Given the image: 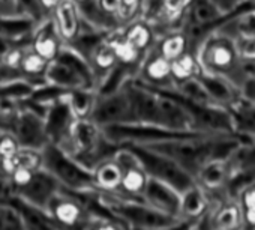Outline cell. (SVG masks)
Returning <instances> with one entry per match:
<instances>
[{
  "label": "cell",
  "instance_id": "cell-1",
  "mask_svg": "<svg viewBox=\"0 0 255 230\" xmlns=\"http://www.w3.org/2000/svg\"><path fill=\"white\" fill-rule=\"evenodd\" d=\"M87 196L104 214L119 221L126 230H177L191 224L179 217L164 214L149 206L141 199L101 191H95Z\"/></svg>",
  "mask_w": 255,
  "mask_h": 230
},
{
  "label": "cell",
  "instance_id": "cell-2",
  "mask_svg": "<svg viewBox=\"0 0 255 230\" xmlns=\"http://www.w3.org/2000/svg\"><path fill=\"white\" fill-rule=\"evenodd\" d=\"M201 72L215 74L228 78L237 87L243 80L242 74V57L236 41L216 30L210 33L195 51Z\"/></svg>",
  "mask_w": 255,
  "mask_h": 230
},
{
  "label": "cell",
  "instance_id": "cell-3",
  "mask_svg": "<svg viewBox=\"0 0 255 230\" xmlns=\"http://www.w3.org/2000/svg\"><path fill=\"white\" fill-rule=\"evenodd\" d=\"M41 169L45 170L62 187V190L78 196H87L96 191L92 172L57 146L48 143L41 151Z\"/></svg>",
  "mask_w": 255,
  "mask_h": 230
},
{
  "label": "cell",
  "instance_id": "cell-4",
  "mask_svg": "<svg viewBox=\"0 0 255 230\" xmlns=\"http://www.w3.org/2000/svg\"><path fill=\"white\" fill-rule=\"evenodd\" d=\"M45 83L62 90H95L96 80L90 65L69 47L62 48L60 54L48 63Z\"/></svg>",
  "mask_w": 255,
  "mask_h": 230
},
{
  "label": "cell",
  "instance_id": "cell-5",
  "mask_svg": "<svg viewBox=\"0 0 255 230\" xmlns=\"http://www.w3.org/2000/svg\"><path fill=\"white\" fill-rule=\"evenodd\" d=\"M128 149L132 152V155L137 158V161L149 178L171 187L179 194L195 185V179L188 175L180 166H177L173 160L141 146H129Z\"/></svg>",
  "mask_w": 255,
  "mask_h": 230
},
{
  "label": "cell",
  "instance_id": "cell-6",
  "mask_svg": "<svg viewBox=\"0 0 255 230\" xmlns=\"http://www.w3.org/2000/svg\"><path fill=\"white\" fill-rule=\"evenodd\" d=\"M89 119L101 130L114 125L135 124L134 105L126 89V83L116 92L98 95Z\"/></svg>",
  "mask_w": 255,
  "mask_h": 230
},
{
  "label": "cell",
  "instance_id": "cell-7",
  "mask_svg": "<svg viewBox=\"0 0 255 230\" xmlns=\"http://www.w3.org/2000/svg\"><path fill=\"white\" fill-rule=\"evenodd\" d=\"M62 190V187L42 169L35 172L33 179L23 188L14 191L9 199H15L20 203L47 214L48 203Z\"/></svg>",
  "mask_w": 255,
  "mask_h": 230
},
{
  "label": "cell",
  "instance_id": "cell-8",
  "mask_svg": "<svg viewBox=\"0 0 255 230\" xmlns=\"http://www.w3.org/2000/svg\"><path fill=\"white\" fill-rule=\"evenodd\" d=\"M75 119L77 118L74 116L72 110L69 108L65 96L50 104L44 116L48 143L65 151L69 145L71 130H72Z\"/></svg>",
  "mask_w": 255,
  "mask_h": 230
},
{
  "label": "cell",
  "instance_id": "cell-9",
  "mask_svg": "<svg viewBox=\"0 0 255 230\" xmlns=\"http://www.w3.org/2000/svg\"><path fill=\"white\" fill-rule=\"evenodd\" d=\"M114 160L122 167V181L117 194L140 199L146 188L149 176L128 148H119V151L114 154Z\"/></svg>",
  "mask_w": 255,
  "mask_h": 230
},
{
  "label": "cell",
  "instance_id": "cell-10",
  "mask_svg": "<svg viewBox=\"0 0 255 230\" xmlns=\"http://www.w3.org/2000/svg\"><path fill=\"white\" fill-rule=\"evenodd\" d=\"M135 81L158 90H173L174 81L171 77V62L164 59L152 48L140 63Z\"/></svg>",
  "mask_w": 255,
  "mask_h": 230
},
{
  "label": "cell",
  "instance_id": "cell-11",
  "mask_svg": "<svg viewBox=\"0 0 255 230\" xmlns=\"http://www.w3.org/2000/svg\"><path fill=\"white\" fill-rule=\"evenodd\" d=\"M50 20H51L59 38L62 39L63 45L72 44L83 29L81 11L75 3L69 2V0H65L63 3H60L50 14Z\"/></svg>",
  "mask_w": 255,
  "mask_h": 230
},
{
  "label": "cell",
  "instance_id": "cell-12",
  "mask_svg": "<svg viewBox=\"0 0 255 230\" xmlns=\"http://www.w3.org/2000/svg\"><path fill=\"white\" fill-rule=\"evenodd\" d=\"M144 203H147L149 206L168 214V215H174L179 217V209H180V194L173 190L171 187L149 178L146 188L140 197ZM180 218V217H179Z\"/></svg>",
  "mask_w": 255,
  "mask_h": 230
},
{
  "label": "cell",
  "instance_id": "cell-13",
  "mask_svg": "<svg viewBox=\"0 0 255 230\" xmlns=\"http://www.w3.org/2000/svg\"><path fill=\"white\" fill-rule=\"evenodd\" d=\"M207 224L210 230H242V208L233 199H222L215 202L210 212L207 214Z\"/></svg>",
  "mask_w": 255,
  "mask_h": 230
},
{
  "label": "cell",
  "instance_id": "cell-14",
  "mask_svg": "<svg viewBox=\"0 0 255 230\" xmlns=\"http://www.w3.org/2000/svg\"><path fill=\"white\" fill-rule=\"evenodd\" d=\"M38 24L27 15L0 17V39L11 45H27Z\"/></svg>",
  "mask_w": 255,
  "mask_h": 230
},
{
  "label": "cell",
  "instance_id": "cell-15",
  "mask_svg": "<svg viewBox=\"0 0 255 230\" xmlns=\"http://www.w3.org/2000/svg\"><path fill=\"white\" fill-rule=\"evenodd\" d=\"M29 47L36 54H39L42 59H45L48 63L53 62L60 54V51L63 48V42L59 38L50 17L36 26V29L30 38Z\"/></svg>",
  "mask_w": 255,
  "mask_h": 230
},
{
  "label": "cell",
  "instance_id": "cell-16",
  "mask_svg": "<svg viewBox=\"0 0 255 230\" xmlns=\"http://www.w3.org/2000/svg\"><path fill=\"white\" fill-rule=\"evenodd\" d=\"M198 80L204 86L212 102L218 107L228 110L240 98L239 87L225 77L207 74V72H200Z\"/></svg>",
  "mask_w": 255,
  "mask_h": 230
},
{
  "label": "cell",
  "instance_id": "cell-17",
  "mask_svg": "<svg viewBox=\"0 0 255 230\" xmlns=\"http://www.w3.org/2000/svg\"><path fill=\"white\" fill-rule=\"evenodd\" d=\"M213 203L209 194L200 188L197 184L180 194V209L179 217L191 224L201 221L212 209Z\"/></svg>",
  "mask_w": 255,
  "mask_h": 230
},
{
  "label": "cell",
  "instance_id": "cell-18",
  "mask_svg": "<svg viewBox=\"0 0 255 230\" xmlns=\"http://www.w3.org/2000/svg\"><path fill=\"white\" fill-rule=\"evenodd\" d=\"M122 38L129 44L134 50H137L141 56H146L155 45L158 35L150 26V23L144 18H137L132 23L126 24L119 30Z\"/></svg>",
  "mask_w": 255,
  "mask_h": 230
},
{
  "label": "cell",
  "instance_id": "cell-19",
  "mask_svg": "<svg viewBox=\"0 0 255 230\" xmlns=\"http://www.w3.org/2000/svg\"><path fill=\"white\" fill-rule=\"evenodd\" d=\"M228 113L234 134L248 142L255 140V104L239 98L228 108Z\"/></svg>",
  "mask_w": 255,
  "mask_h": 230
},
{
  "label": "cell",
  "instance_id": "cell-20",
  "mask_svg": "<svg viewBox=\"0 0 255 230\" xmlns=\"http://www.w3.org/2000/svg\"><path fill=\"white\" fill-rule=\"evenodd\" d=\"M93 185L96 191L101 193H119L120 181H122V167L113 158H108L92 170Z\"/></svg>",
  "mask_w": 255,
  "mask_h": 230
},
{
  "label": "cell",
  "instance_id": "cell-21",
  "mask_svg": "<svg viewBox=\"0 0 255 230\" xmlns=\"http://www.w3.org/2000/svg\"><path fill=\"white\" fill-rule=\"evenodd\" d=\"M153 48L158 54H161L168 62H173L180 56H183L185 53L191 51L188 38L182 29H176L158 36Z\"/></svg>",
  "mask_w": 255,
  "mask_h": 230
},
{
  "label": "cell",
  "instance_id": "cell-22",
  "mask_svg": "<svg viewBox=\"0 0 255 230\" xmlns=\"http://www.w3.org/2000/svg\"><path fill=\"white\" fill-rule=\"evenodd\" d=\"M48 68V62L42 59L39 54H36L29 45L24 48L18 71L26 83H29L33 87L45 84V72Z\"/></svg>",
  "mask_w": 255,
  "mask_h": 230
},
{
  "label": "cell",
  "instance_id": "cell-23",
  "mask_svg": "<svg viewBox=\"0 0 255 230\" xmlns=\"http://www.w3.org/2000/svg\"><path fill=\"white\" fill-rule=\"evenodd\" d=\"M173 93H176L179 98L185 99L186 102L195 104V105H215L210 99V96L207 95L204 86L201 84V81L198 80V77L195 78H189L180 83L174 84V89L171 90Z\"/></svg>",
  "mask_w": 255,
  "mask_h": 230
},
{
  "label": "cell",
  "instance_id": "cell-24",
  "mask_svg": "<svg viewBox=\"0 0 255 230\" xmlns=\"http://www.w3.org/2000/svg\"><path fill=\"white\" fill-rule=\"evenodd\" d=\"M65 99L77 119H89L93 108L96 92L95 90H71L65 95Z\"/></svg>",
  "mask_w": 255,
  "mask_h": 230
},
{
  "label": "cell",
  "instance_id": "cell-25",
  "mask_svg": "<svg viewBox=\"0 0 255 230\" xmlns=\"http://www.w3.org/2000/svg\"><path fill=\"white\" fill-rule=\"evenodd\" d=\"M200 72H201L200 63L197 60L195 53L192 51H188L179 59L171 62V77L174 84L189 78H195L200 75Z\"/></svg>",
  "mask_w": 255,
  "mask_h": 230
},
{
  "label": "cell",
  "instance_id": "cell-26",
  "mask_svg": "<svg viewBox=\"0 0 255 230\" xmlns=\"http://www.w3.org/2000/svg\"><path fill=\"white\" fill-rule=\"evenodd\" d=\"M86 230H126V229L110 215L101 212L89 223Z\"/></svg>",
  "mask_w": 255,
  "mask_h": 230
},
{
  "label": "cell",
  "instance_id": "cell-27",
  "mask_svg": "<svg viewBox=\"0 0 255 230\" xmlns=\"http://www.w3.org/2000/svg\"><path fill=\"white\" fill-rule=\"evenodd\" d=\"M20 151L18 142L11 134H2L0 136V160H9L17 155Z\"/></svg>",
  "mask_w": 255,
  "mask_h": 230
},
{
  "label": "cell",
  "instance_id": "cell-28",
  "mask_svg": "<svg viewBox=\"0 0 255 230\" xmlns=\"http://www.w3.org/2000/svg\"><path fill=\"white\" fill-rule=\"evenodd\" d=\"M209 2L213 3L224 15H231L233 12L242 9L249 0H209Z\"/></svg>",
  "mask_w": 255,
  "mask_h": 230
},
{
  "label": "cell",
  "instance_id": "cell-29",
  "mask_svg": "<svg viewBox=\"0 0 255 230\" xmlns=\"http://www.w3.org/2000/svg\"><path fill=\"white\" fill-rule=\"evenodd\" d=\"M236 202L239 203V206L242 208V211L246 209H255V182L245 187L239 196L236 197Z\"/></svg>",
  "mask_w": 255,
  "mask_h": 230
},
{
  "label": "cell",
  "instance_id": "cell-30",
  "mask_svg": "<svg viewBox=\"0 0 255 230\" xmlns=\"http://www.w3.org/2000/svg\"><path fill=\"white\" fill-rule=\"evenodd\" d=\"M240 98L255 104V77H245L239 86Z\"/></svg>",
  "mask_w": 255,
  "mask_h": 230
},
{
  "label": "cell",
  "instance_id": "cell-31",
  "mask_svg": "<svg viewBox=\"0 0 255 230\" xmlns=\"http://www.w3.org/2000/svg\"><path fill=\"white\" fill-rule=\"evenodd\" d=\"M6 15H24V14L21 12L18 5L0 0V17H6Z\"/></svg>",
  "mask_w": 255,
  "mask_h": 230
},
{
  "label": "cell",
  "instance_id": "cell-32",
  "mask_svg": "<svg viewBox=\"0 0 255 230\" xmlns=\"http://www.w3.org/2000/svg\"><path fill=\"white\" fill-rule=\"evenodd\" d=\"M65 0H38V5L45 17H50V14L60 5Z\"/></svg>",
  "mask_w": 255,
  "mask_h": 230
},
{
  "label": "cell",
  "instance_id": "cell-33",
  "mask_svg": "<svg viewBox=\"0 0 255 230\" xmlns=\"http://www.w3.org/2000/svg\"><path fill=\"white\" fill-rule=\"evenodd\" d=\"M69 2H72V3H75L78 8H84V6H87V5H90L93 0H69Z\"/></svg>",
  "mask_w": 255,
  "mask_h": 230
},
{
  "label": "cell",
  "instance_id": "cell-34",
  "mask_svg": "<svg viewBox=\"0 0 255 230\" xmlns=\"http://www.w3.org/2000/svg\"><path fill=\"white\" fill-rule=\"evenodd\" d=\"M3 2H9V3H15V5H18L17 3V0H3ZM20 8V6H18Z\"/></svg>",
  "mask_w": 255,
  "mask_h": 230
},
{
  "label": "cell",
  "instance_id": "cell-35",
  "mask_svg": "<svg viewBox=\"0 0 255 230\" xmlns=\"http://www.w3.org/2000/svg\"><path fill=\"white\" fill-rule=\"evenodd\" d=\"M0 136H2V133H0Z\"/></svg>",
  "mask_w": 255,
  "mask_h": 230
}]
</instances>
